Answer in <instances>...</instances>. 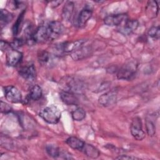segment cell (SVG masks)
<instances>
[{
    "instance_id": "29",
    "label": "cell",
    "mask_w": 160,
    "mask_h": 160,
    "mask_svg": "<svg viewBox=\"0 0 160 160\" xmlns=\"http://www.w3.org/2000/svg\"><path fill=\"white\" fill-rule=\"evenodd\" d=\"M24 43V41L22 39H15L12 42L10 43L11 47L12 49H16L22 46V44Z\"/></svg>"
},
{
    "instance_id": "16",
    "label": "cell",
    "mask_w": 160,
    "mask_h": 160,
    "mask_svg": "<svg viewBox=\"0 0 160 160\" xmlns=\"http://www.w3.org/2000/svg\"><path fill=\"white\" fill-rule=\"evenodd\" d=\"M91 49L88 46H82L78 49L71 53V56L74 60H81L89 56L91 54Z\"/></svg>"
},
{
    "instance_id": "27",
    "label": "cell",
    "mask_w": 160,
    "mask_h": 160,
    "mask_svg": "<svg viewBox=\"0 0 160 160\" xmlns=\"http://www.w3.org/2000/svg\"><path fill=\"white\" fill-rule=\"evenodd\" d=\"M146 128L147 133L149 136H152L156 133V126L153 121L149 118L146 120Z\"/></svg>"
},
{
    "instance_id": "7",
    "label": "cell",
    "mask_w": 160,
    "mask_h": 160,
    "mask_svg": "<svg viewBox=\"0 0 160 160\" xmlns=\"http://www.w3.org/2000/svg\"><path fill=\"white\" fill-rule=\"evenodd\" d=\"M6 99L12 103H18L22 101V95L19 90L13 86L4 87Z\"/></svg>"
},
{
    "instance_id": "22",
    "label": "cell",
    "mask_w": 160,
    "mask_h": 160,
    "mask_svg": "<svg viewBox=\"0 0 160 160\" xmlns=\"http://www.w3.org/2000/svg\"><path fill=\"white\" fill-rule=\"evenodd\" d=\"M13 19L12 14L6 9H1L0 14V21L1 26L2 28L4 26H6L9 22H10Z\"/></svg>"
},
{
    "instance_id": "11",
    "label": "cell",
    "mask_w": 160,
    "mask_h": 160,
    "mask_svg": "<svg viewBox=\"0 0 160 160\" xmlns=\"http://www.w3.org/2000/svg\"><path fill=\"white\" fill-rule=\"evenodd\" d=\"M117 94L115 91H111L106 92L99 98V102L103 106H110L116 103Z\"/></svg>"
},
{
    "instance_id": "4",
    "label": "cell",
    "mask_w": 160,
    "mask_h": 160,
    "mask_svg": "<svg viewBox=\"0 0 160 160\" xmlns=\"http://www.w3.org/2000/svg\"><path fill=\"white\" fill-rule=\"evenodd\" d=\"M48 40H49V35L48 27L41 26L34 31L29 42L41 43Z\"/></svg>"
},
{
    "instance_id": "33",
    "label": "cell",
    "mask_w": 160,
    "mask_h": 160,
    "mask_svg": "<svg viewBox=\"0 0 160 160\" xmlns=\"http://www.w3.org/2000/svg\"><path fill=\"white\" fill-rule=\"evenodd\" d=\"M116 159H139V158L134 157V156H129L128 155H121L117 157Z\"/></svg>"
},
{
    "instance_id": "3",
    "label": "cell",
    "mask_w": 160,
    "mask_h": 160,
    "mask_svg": "<svg viewBox=\"0 0 160 160\" xmlns=\"http://www.w3.org/2000/svg\"><path fill=\"white\" fill-rule=\"evenodd\" d=\"M61 86L63 89L62 91L73 93L82 91L83 88V84L81 81L70 76L65 77L64 79H62Z\"/></svg>"
},
{
    "instance_id": "19",
    "label": "cell",
    "mask_w": 160,
    "mask_h": 160,
    "mask_svg": "<svg viewBox=\"0 0 160 160\" xmlns=\"http://www.w3.org/2000/svg\"><path fill=\"white\" fill-rule=\"evenodd\" d=\"M66 142L72 149L81 150V151L82 150V149L85 144V142L81 140L80 139H79L76 137H74V136L68 138L66 140Z\"/></svg>"
},
{
    "instance_id": "6",
    "label": "cell",
    "mask_w": 160,
    "mask_h": 160,
    "mask_svg": "<svg viewBox=\"0 0 160 160\" xmlns=\"http://www.w3.org/2000/svg\"><path fill=\"white\" fill-rule=\"evenodd\" d=\"M86 41L84 40H77L74 41L64 42L56 46L58 51L65 52H72L83 46Z\"/></svg>"
},
{
    "instance_id": "9",
    "label": "cell",
    "mask_w": 160,
    "mask_h": 160,
    "mask_svg": "<svg viewBox=\"0 0 160 160\" xmlns=\"http://www.w3.org/2000/svg\"><path fill=\"white\" fill-rule=\"evenodd\" d=\"M22 58V53L17 49H11L8 50L6 54V62L10 66L18 65Z\"/></svg>"
},
{
    "instance_id": "25",
    "label": "cell",
    "mask_w": 160,
    "mask_h": 160,
    "mask_svg": "<svg viewBox=\"0 0 160 160\" xmlns=\"http://www.w3.org/2000/svg\"><path fill=\"white\" fill-rule=\"evenodd\" d=\"M24 14V11H23L19 14L16 22L14 24V25L12 26V33L14 36H17L19 34V32L21 29V25H22V22Z\"/></svg>"
},
{
    "instance_id": "18",
    "label": "cell",
    "mask_w": 160,
    "mask_h": 160,
    "mask_svg": "<svg viewBox=\"0 0 160 160\" xmlns=\"http://www.w3.org/2000/svg\"><path fill=\"white\" fill-rule=\"evenodd\" d=\"M74 9V4L72 2H67L63 7L62 11V18L66 21H69L71 19Z\"/></svg>"
},
{
    "instance_id": "15",
    "label": "cell",
    "mask_w": 160,
    "mask_h": 160,
    "mask_svg": "<svg viewBox=\"0 0 160 160\" xmlns=\"http://www.w3.org/2000/svg\"><path fill=\"white\" fill-rule=\"evenodd\" d=\"M62 101L68 105H77L78 104V99L75 93L62 91L60 94Z\"/></svg>"
},
{
    "instance_id": "20",
    "label": "cell",
    "mask_w": 160,
    "mask_h": 160,
    "mask_svg": "<svg viewBox=\"0 0 160 160\" xmlns=\"http://www.w3.org/2000/svg\"><path fill=\"white\" fill-rule=\"evenodd\" d=\"M81 151L84 152L85 155H86L89 158H93V159L98 158L100 154V152L97 148H96L94 146H93L91 144H89L86 143L84 144Z\"/></svg>"
},
{
    "instance_id": "2",
    "label": "cell",
    "mask_w": 160,
    "mask_h": 160,
    "mask_svg": "<svg viewBox=\"0 0 160 160\" xmlns=\"http://www.w3.org/2000/svg\"><path fill=\"white\" fill-rule=\"evenodd\" d=\"M39 116L49 124H56L61 118V112L54 106H51L44 108L39 113Z\"/></svg>"
},
{
    "instance_id": "12",
    "label": "cell",
    "mask_w": 160,
    "mask_h": 160,
    "mask_svg": "<svg viewBox=\"0 0 160 160\" xmlns=\"http://www.w3.org/2000/svg\"><path fill=\"white\" fill-rule=\"evenodd\" d=\"M19 73L21 77L28 81L34 80L36 75V69L33 64H30L22 67L19 69Z\"/></svg>"
},
{
    "instance_id": "10",
    "label": "cell",
    "mask_w": 160,
    "mask_h": 160,
    "mask_svg": "<svg viewBox=\"0 0 160 160\" xmlns=\"http://www.w3.org/2000/svg\"><path fill=\"white\" fill-rule=\"evenodd\" d=\"M128 19L126 14H118L109 15L106 17L104 19V24L109 26H119L122 22H124Z\"/></svg>"
},
{
    "instance_id": "26",
    "label": "cell",
    "mask_w": 160,
    "mask_h": 160,
    "mask_svg": "<svg viewBox=\"0 0 160 160\" xmlns=\"http://www.w3.org/2000/svg\"><path fill=\"white\" fill-rule=\"evenodd\" d=\"M71 114L72 119L76 121H82L86 117V112L84 110L81 108H77L76 109L73 111Z\"/></svg>"
},
{
    "instance_id": "5",
    "label": "cell",
    "mask_w": 160,
    "mask_h": 160,
    "mask_svg": "<svg viewBox=\"0 0 160 160\" xmlns=\"http://www.w3.org/2000/svg\"><path fill=\"white\" fill-rule=\"evenodd\" d=\"M130 131L132 136L138 141H141L145 138V132L142 130V122L139 117H136L132 119Z\"/></svg>"
},
{
    "instance_id": "14",
    "label": "cell",
    "mask_w": 160,
    "mask_h": 160,
    "mask_svg": "<svg viewBox=\"0 0 160 160\" xmlns=\"http://www.w3.org/2000/svg\"><path fill=\"white\" fill-rule=\"evenodd\" d=\"M138 21L136 19H127L124 25L119 29L120 32L124 34L128 35L134 31L138 27Z\"/></svg>"
},
{
    "instance_id": "30",
    "label": "cell",
    "mask_w": 160,
    "mask_h": 160,
    "mask_svg": "<svg viewBox=\"0 0 160 160\" xmlns=\"http://www.w3.org/2000/svg\"><path fill=\"white\" fill-rule=\"evenodd\" d=\"M11 106L8 104L1 101V112L8 113V112H11Z\"/></svg>"
},
{
    "instance_id": "34",
    "label": "cell",
    "mask_w": 160,
    "mask_h": 160,
    "mask_svg": "<svg viewBox=\"0 0 160 160\" xmlns=\"http://www.w3.org/2000/svg\"><path fill=\"white\" fill-rule=\"evenodd\" d=\"M62 2V1H51L50 2V4L52 7H57L59 4H61Z\"/></svg>"
},
{
    "instance_id": "17",
    "label": "cell",
    "mask_w": 160,
    "mask_h": 160,
    "mask_svg": "<svg viewBox=\"0 0 160 160\" xmlns=\"http://www.w3.org/2000/svg\"><path fill=\"white\" fill-rule=\"evenodd\" d=\"M159 6L156 1H149L146 7V13L149 18H154L158 16Z\"/></svg>"
},
{
    "instance_id": "13",
    "label": "cell",
    "mask_w": 160,
    "mask_h": 160,
    "mask_svg": "<svg viewBox=\"0 0 160 160\" xmlns=\"http://www.w3.org/2000/svg\"><path fill=\"white\" fill-rule=\"evenodd\" d=\"M92 14V10L89 8H85L82 9L77 19V24L79 27L81 28L85 26L88 20L91 18Z\"/></svg>"
},
{
    "instance_id": "32",
    "label": "cell",
    "mask_w": 160,
    "mask_h": 160,
    "mask_svg": "<svg viewBox=\"0 0 160 160\" xmlns=\"http://www.w3.org/2000/svg\"><path fill=\"white\" fill-rule=\"evenodd\" d=\"M22 4V2H19V1H10V6L11 8H12L14 9L19 8L21 7V5Z\"/></svg>"
},
{
    "instance_id": "21",
    "label": "cell",
    "mask_w": 160,
    "mask_h": 160,
    "mask_svg": "<svg viewBox=\"0 0 160 160\" xmlns=\"http://www.w3.org/2000/svg\"><path fill=\"white\" fill-rule=\"evenodd\" d=\"M39 62L44 66H49L52 61L51 54L46 51H40L38 55Z\"/></svg>"
},
{
    "instance_id": "31",
    "label": "cell",
    "mask_w": 160,
    "mask_h": 160,
    "mask_svg": "<svg viewBox=\"0 0 160 160\" xmlns=\"http://www.w3.org/2000/svg\"><path fill=\"white\" fill-rule=\"evenodd\" d=\"M10 48H11L10 43H9L5 41H2V40L1 41V49L2 51H5V50L8 51V50H9Z\"/></svg>"
},
{
    "instance_id": "1",
    "label": "cell",
    "mask_w": 160,
    "mask_h": 160,
    "mask_svg": "<svg viewBox=\"0 0 160 160\" xmlns=\"http://www.w3.org/2000/svg\"><path fill=\"white\" fill-rule=\"evenodd\" d=\"M137 63L136 61H131L126 62L118 71L116 76L119 79L130 80L136 74L137 70Z\"/></svg>"
},
{
    "instance_id": "24",
    "label": "cell",
    "mask_w": 160,
    "mask_h": 160,
    "mask_svg": "<svg viewBox=\"0 0 160 160\" xmlns=\"http://www.w3.org/2000/svg\"><path fill=\"white\" fill-rule=\"evenodd\" d=\"M46 151L49 156L54 158H56L60 156L61 149L54 145H47L46 147Z\"/></svg>"
},
{
    "instance_id": "28",
    "label": "cell",
    "mask_w": 160,
    "mask_h": 160,
    "mask_svg": "<svg viewBox=\"0 0 160 160\" xmlns=\"http://www.w3.org/2000/svg\"><path fill=\"white\" fill-rule=\"evenodd\" d=\"M148 35L152 38L158 39L160 36V29L159 26H152L148 31Z\"/></svg>"
},
{
    "instance_id": "8",
    "label": "cell",
    "mask_w": 160,
    "mask_h": 160,
    "mask_svg": "<svg viewBox=\"0 0 160 160\" xmlns=\"http://www.w3.org/2000/svg\"><path fill=\"white\" fill-rule=\"evenodd\" d=\"M47 27L49 35V40H53L58 38L64 31V26L62 24L58 21H51Z\"/></svg>"
},
{
    "instance_id": "23",
    "label": "cell",
    "mask_w": 160,
    "mask_h": 160,
    "mask_svg": "<svg viewBox=\"0 0 160 160\" xmlns=\"http://www.w3.org/2000/svg\"><path fill=\"white\" fill-rule=\"evenodd\" d=\"M42 89L41 87L38 85L34 86L30 90L28 94V99L37 101L39 100L42 96Z\"/></svg>"
}]
</instances>
